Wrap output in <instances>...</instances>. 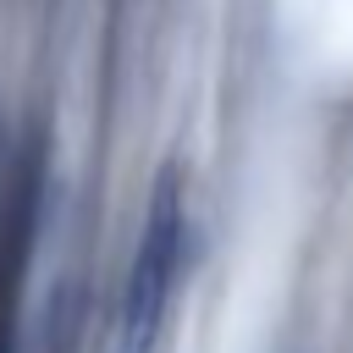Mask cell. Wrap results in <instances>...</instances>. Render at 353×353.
I'll use <instances>...</instances> for the list:
<instances>
[{
    "label": "cell",
    "mask_w": 353,
    "mask_h": 353,
    "mask_svg": "<svg viewBox=\"0 0 353 353\" xmlns=\"http://www.w3.org/2000/svg\"><path fill=\"white\" fill-rule=\"evenodd\" d=\"M182 254H188V193H182V171L165 165L154 193H149L138 248L127 259L110 353H154V342L165 331V314H171L176 276H182Z\"/></svg>",
    "instance_id": "cell-1"
}]
</instances>
